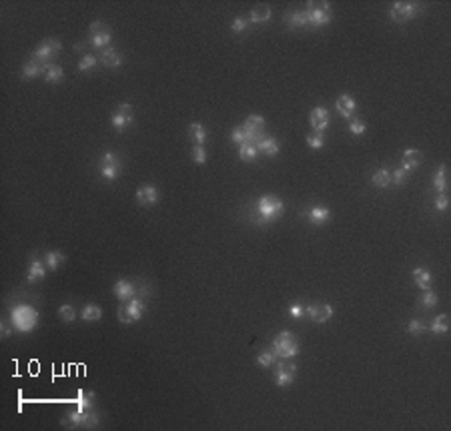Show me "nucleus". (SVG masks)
Wrapping results in <instances>:
<instances>
[{"label": "nucleus", "instance_id": "obj_40", "mask_svg": "<svg viewBox=\"0 0 451 431\" xmlns=\"http://www.w3.org/2000/svg\"><path fill=\"white\" fill-rule=\"evenodd\" d=\"M74 317H76V311H74L72 305H61V307H59V319H61V321L70 323Z\"/></svg>", "mask_w": 451, "mask_h": 431}, {"label": "nucleus", "instance_id": "obj_31", "mask_svg": "<svg viewBox=\"0 0 451 431\" xmlns=\"http://www.w3.org/2000/svg\"><path fill=\"white\" fill-rule=\"evenodd\" d=\"M44 80L46 82H61L63 80V76H65V72H63V68L59 67V65H48V67L44 68Z\"/></svg>", "mask_w": 451, "mask_h": 431}, {"label": "nucleus", "instance_id": "obj_37", "mask_svg": "<svg viewBox=\"0 0 451 431\" xmlns=\"http://www.w3.org/2000/svg\"><path fill=\"white\" fill-rule=\"evenodd\" d=\"M373 185L379 187V189H385L387 185H391V173L387 168H381L373 175Z\"/></svg>", "mask_w": 451, "mask_h": 431}, {"label": "nucleus", "instance_id": "obj_27", "mask_svg": "<svg viewBox=\"0 0 451 431\" xmlns=\"http://www.w3.org/2000/svg\"><path fill=\"white\" fill-rule=\"evenodd\" d=\"M257 155H259L257 145H253V142H245V145L239 147V159H241V161L251 163V161L257 159Z\"/></svg>", "mask_w": 451, "mask_h": 431}, {"label": "nucleus", "instance_id": "obj_11", "mask_svg": "<svg viewBox=\"0 0 451 431\" xmlns=\"http://www.w3.org/2000/svg\"><path fill=\"white\" fill-rule=\"evenodd\" d=\"M132 121H134L132 106H130L129 102H121V104L117 106V110L112 112V127H115L117 131H123V129L129 127Z\"/></svg>", "mask_w": 451, "mask_h": 431}, {"label": "nucleus", "instance_id": "obj_3", "mask_svg": "<svg viewBox=\"0 0 451 431\" xmlns=\"http://www.w3.org/2000/svg\"><path fill=\"white\" fill-rule=\"evenodd\" d=\"M10 319H12L14 327H16L18 331H22V333L33 331L34 327L38 325V313L34 311L33 307H29V305H18V307H12Z\"/></svg>", "mask_w": 451, "mask_h": 431}, {"label": "nucleus", "instance_id": "obj_12", "mask_svg": "<svg viewBox=\"0 0 451 431\" xmlns=\"http://www.w3.org/2000/svg\"><path fill=\"white\" fill-rule=\"evenodd\" d=\"M110 38H112V34L102 22H93V26H91V44L93 46L106 48L110 44Z\"/></svg>", "mask_w": 451, "mask_h": 431}, {"label": "nucleus", "instance_id": "obj_42", "mask_svg": "<svg viewBox=\"0 0 451 431\" xmlns=\"http://www.w3.org/2000/svg\"><path fill=\"white\" fill-rule=\"evenodd\" d=\"M407 177H409V168L401 165V168H397V170L391 175V183H393V185H403V183L407 181Z\"/></svg>", "mask_w": 451, "mask_h": 431}, {"label": "nucleus", "instance_id": "obj_30", "mask_svg": "<svg viewBox=\"0 0 451 431\" xmlns=\"http://www.w3.org/2000/svg\"><path fill=\"white\" fill-rule=\"evenodd\" d=\"M413 279H415L419 289H423V291L431 289V275H429V271H425V269L419 267V269L413 271Z\"/></svg>", "mask_w": 451, "mask_h": 431}, {"label": "nucleus", "instance_id": "obj_20", "mask_svg": "<svg viewBox=\"0 0 451 431\" xmlns=\"http://www.w3.org/2000/svg\"><path fill=\"white\" fill-rule=\"evenodd\" d=\"M76 409L78 411H87V409H95V393L93 391H78L76 393Z\"/></svg>", "mask_w": 451, "mask_h": 431}, {"label": "nucleus", "instance_id": "obj_49", "mask_svg": "<svg viewBox=\"0 0 451 431\" xmlns=\"http://www.w3.org/2000/svg\"><path fill=\"white\" fill-rule=\"evenodd\" d=\"M449 207V197L447 193H439V197L435 199V211H445Z\"/></svg>", "mask_w": 451, "mask_h": 431}, {"label": "nucleus", "instance_id": "obj_10", "mask_svg": "<svg viewBox=\"0 0 451 431\" xmlns=\"http://www.w3.org/2000/svg\"><path fill=\"white\" fill-rule=\"evenodd\" d=\"M98 168H100V175L108 181H115L119 175H121V161L115 153H104L100 157V163H98Z\"/></svg>", "mask_w": 451, "mask_h": 431}, {"label": "nucleus", "instance_id": "obj_50", "mask_svg": "<svg viewBox=\"0 0 451 431\" xmlns=\"http://www.w3.org/2000/svg\"><path fill=\"white\" fill-rule=\"evenodd\" d=\"M289 313H291V317L299 319V317H303V315H305V307H303V305H291Z\"/></svg>", "mask_w": 451, "mask_h": 431}, {"label": "nucleus", "instance_id": "obj_33", "mask_svg": "<svg viewBox=\"0 0 451 431\" xmlns=\"http://www.w3.org/2000/svg\"><path fill=\"white\" fill-rule=\"evenodd\" d=\"M431 331L437 333V335H443V333L449 331V317L447 315H437L431 323Z\"/></svg>", "mask_w": 451, "mask_h": 431}, {"label": "nucleus", "instance_id": "obj_45", "mask_svg": "<svg viewBox=\"0 0 451 431\" xmlns=\"http://www.w3.org/2000/svg\"><path fill=\"white\" fill-rule=\"evenodd\" d=\"M247 24H249V18H247V16H237V18L231 22V31H233V33H243V31L247 28Z\"/></svg>", "mask_w": 451, "mask_h": 431}, {"label": "nucleus", "instance_id": "obj_35", "mask_svg": "<svg viewBox=\"0 0 451 431\" xmlns=\"http://www.w3.org/2000/svg\"><path fill=\"white\" fill-rule=\"evenodd\" d=\"M433 187L439 191V193H445V189H447V179H445V165H441L437 170H435V175H433Z\"/></svg>", "mask_w": 451, "mask_h": 431}, {"label": "nucleus", "instance_id": "obj_18", "mask_svg": "<svg viewBox=\"0 0 451 431\" xmlns=\"http://www.w3.org/2000/svg\"><path fill=\"white\" fill-rule=\"evenodd\" d=\"M337 110H339L341 117H345V119H353L355 110H357V104H355L353 97H349V95H341V97L337 99Z\"/></svg>", "mask_w": 451, "mask_h": 431}, {"label": "nucleus", "instance_id": "obj_4", "mask_svg": "<svg viewBox=\"0 0 451 431\" xmlns=\"http://www.w3.org/2000/svg\"><path fill=\"white\" fill-rule=\"evenodd\" d=\"M305 12H307V24L309 26H325L333 18L329 2H309Z\"/></svg>", "mask_w": 451, "mask_h": 431}, {"label": "nucleus", "instance_id": "obj_36", "mask_svg": "<svg viewBox=\"0 0 451 431\" xmlns=\"http://www.w3.org/2000/svg\"><path fill=\"white\" fill-rule=\"evenodd\" d=\"M98 421H100V417L97 415L95 409L82 411V427H84V429H95V427H98Z\"/></svg>", "mask_w": 451, "mask_h": 431}, {"label": "nucleus", "instance_id": "obj_19", "mask_svg": "<svg viewBox=\"0 0 451 431\" xmlns=\"http://www.w3.org/2000/svg\"><path fill=\"white\" fill-rule=\"evenodd\" d=\"M257 151L267 155V157H277L279 153V142L273 136H263L261 140H257Z\"/></svg>", "mask_w": 451, "mask_h": 431}, {"label": "nucleus", "instance_id": "obj_16", "mask_svg": "<svg viewBox=\"0 0 451 431\" xmlns=\"http://www.w3.org/2000/svg\"><path fill=\"white\" fill-rule=\"evenodd\" d=\"M100 63L108 68H119L123 65V54L119 50H115L112 46H106L102 52H100Z\"/></svg>", "mask_w": 451, "mask_h": 431}, {"label": "nucleus", "instance_id": "obj_28", "mask_svg": "<svg viewBox=\"0 0 451 431\" xmlns=\"http://www.w3.org/2000/svg\"><path fill=\"white\" fill-rule=\"evenodd\" d=\"M44 263H40V261H36L34 259L31 267H29V281L31 283H36V281H42L44 279V275H46V269H44Z\"/></svg>", "mask_w": 451, "mask_h": 431}, {"label": "nucleus", "instance_id": "obj_44", "mask_svg": "<svg viewBox=\"0 0 451 431\" xmlns=\"http://www.w3.org/2000/svg\"><path fill=\"white\" fill-rule=\"evenodd\" d=\"M97 67V56H93V54H84L82 59H80V63H78V70H91V68Z\"/></svg>", "mask_w": 451, "mask_h": 431}, {"label": "nucleus", "instance_id": "obj_21", "mask_svg": "<svg viewBox=\"0 0 451 431\" xmlns=\"http://www.w3.org/2000/svg\"><path fill=\"white\" fill-rule=\"evenodd\" d=\"M285 22L289 24L291 28H305V26H309V24H307V12H305V10H297V12L285 14Z\"/></svg>", "mask_w": 451, "mask_h": 431}, {"label": "nucleus", "instance_id": "obj_2", "mask_svg": "<svg viewBox=\"0 0 451 431\" xmlns=\"http://www.w3.org/2000/svg\"><path fill=\"white\" fill-rule=\"evenodd\" d=\"M277 355V359H295L297 353H299V341L297 337L289 331L279 333L273 341V347H271Z\"/></svg>", "mask_w": 451, "mask_h": 431}, {"label": "nucleus", "instance_id": "obj_5", "mask_svg": "<svg viewBox=\"0 0 451 431\" xmlns=\"http://www.w3.org/2000/svg\"><path fill=\"white\" fill-rule=\"evenodd\" d=\"M145 299H138V297H132L129 299L125 305H121L119 307V321L121 323H134V321H138L140 317H143V313H145Z\"/></svg>", "mask_w": 451, "mask_h": 431}, {"label": "nucleus", "instance_id": "obj_14", "mask_svg": "<svg viewBox=\"0 0 451 431\" xmlns=\"http://www.w3.org/2000/svg\"><path fill=\"white\" fill-rule=\"evenodd\" d=\"M309 121H311V127H313L315 133H323V131L329 127V110H327L325 106L313 108Z\"/></svg>", "mask_w": 451, "mask_h": 431}, {"label": "nucleus", "instance_id": "obj_17", "mask_svg": "<svg viewBox=\"0 0 451 431\" xmlns=\"http://www.w3.org/2000/svg\"><path fill=\"white\" fill-rule=\"evenodd\" d=\"M112 291H115V295L121 299V301H129V299L134 297V293H136V287L127 281V279H119L117 283H115V287H112Z\"/></svg>", "mask_w": 451, "mask_h": 431}, {"label": "nucleus", "instance_id": "obj_23", "mask_svg": "<svg viewBox=\"0 0 451 431\" xmlns=\"http://www.w3.org/2000/svg\"><path fill=\"white\" fill-rule=\"evenodd\" d=\"M271 18V8L267 6V4H259V6H255L251 12H249V20L251 22H267Z\"/></svg>", "mask_w": 451, "mask_h": 431}, {"label": "nucleus", "instance_id": "obj_48", "mask_svg": "<svg viewBox=\"0 0 451 431\" xmlns=\"http://www.w3.org/2000/svg\"><path fill=\"white\" fill-rule=\"evenodd\" d=\"M423 331H425V325H423L419 319H413V321L407 325V333H409V335H421Z\"/></svg>", "mask_w": 451, "mask_h": 431}, {"label": "nucleus", "instance_id": "obj_25", "mask_svg": "<svg viewBox=\"0 0 451 431\" xmlns=\"http://www.w3.org/2000/svg\"><path fill=\"white\" fill-rule=\"evenodd\" d=\"M48 67V65H40V63H36V61H29L24 67H22V76L24 78H36L38 74H44V68Z\"/></svg>", "mask_w": 451, "mask_h": 431}, {"label": "nucleus", "instance_id": "obj_47", "mask_svg": "<svg viewBox=\"0 0 451 431\" xmlns=\"http://www.w3.org/2000/svg\"><path fill=\"white\" fill-rule=\"evenodd\" d=\"M231 138H233V142H237L239 147L245 145V142H247V134H245V131H243V127H237V129L231 133Z\"/></svg>", "mask_w": 451, "mask_h": 431}, {"label": "nucleus", "instance_id": "obj_38", "mask_svg": "<svg viewBox=\"0 0 451 431\" xmlns=\"http://www.w3.org/2000/svg\"><path fill=\"white\" fill-rule=\"evenodd\" d=\"M275 361H277V355H275L273 349L263 351L257 357V365H261V367H271V365H275Z\"/></svg>", "mask_w": 451, "mask_h": 431}, {"label": "nucleus", "instance_id": "obj_15", "mask_svg": "<svg viewBox=\"0 0 451 431\" xmlns=\"http://www.w3.org/2000/svg\"><path fill=\"white\" fill-rule=\"evenodd\" d=\"M305 313L315 321V323H325V321H329L331 319V315H333V307L331 305H309L307 309H305Z\"/></svg>", "mask_w": 451, "mask_h": 431}, {"label": "nucleus", "instance_id": "obj_8", "mask_svg": "<svg viewBox=\"0 0 451 431\" xmlns=\"http://www.w3.org/2000/svg\"><path fill=\"white\" fill-rule=\"evenodd\" d=\"M297 375V365L293 363V359H283L275 367V383L279 387H287L295 381Z\"/></svg>", "mask_w": 451, "mask_h": 431}, {"label": "nucleus", "instance_id": "obj_51", "mask_svg": "<svg viewBox=\"0 0 451 431\" xmlns=\"http://www.w3.org/2000/svg\"><path fill=\"white\" fill-rule=\"evenodd\" d=\"M8 335H10V329H8V327H2V339H6Z\"/></svg>", "mask_w": 451, "mask_h": 431}, {"label": "nucleus", "instance_id": "obj_43", "mask_svg": "<svg viewBox=\"0 0 451 431\" xmlns=\"http://www.w3.org/2000/svg\"><path fill=\"white\" fill-rule=\"evenodd\" d=\"M193 161L196 165H205L207 163V149H205V145H194L193 147Z\"/></svg>", "mask_w": 451, "mask_h": 431}, {"label": "nucleus", "instance_id": "obj_41", "mask_svg": "<svg viewBox=\"0 0 451 431\" xmlns=\"http://www.w3.org/2000/svg\"><path fill=\"white\" fill-rule=\"evenodd\" d=\"M307 145L311 147V149H323L325 147V136L323 133H309L307 134Z\"/></svg>", "mask_w": 451, "mask_h": 431}, {"label": "nucleus", "instance_id": "obj_32", "mask_svg": "<svg viewBox=\"0 0 451 431\" xmlns=\"http://www.w3.org/2000/svg\"><path fill=\"white\" fill-rule=\"evenodd\" d=\"M80 315H82L84 321H98V319L102 317V309L98 307L97 303H89V305L82 309Z\"/></svg>", "mask_w": 451, "mask_h": 431}, {"label": "nucleus", "instance_id": "obj_26", "mask_svg": "<svg viewBox=\"0 0 451 431\" xmlns=\"http://www.w3.org/2000/svg\"><path fill=\"white\" fill-rule=\"evenodd\" d=\"M63 425L68 429H76V427H82V411L74 409V411H68L65 417H63Z\"/></svg>", "mask_w": 451, "mask_h": 431}, {"label": "nucleus", "instance_id": "obj_29", "mask_svg": "<svg viewBox=\"0 0 451 431\" xmlns=\"http://www.w3.org/2000/svg\"><path fill=\"white\" fill-rule=\"evenodd\" d=\"M65 255L61 253V251H48L46 255H44V265L48 267L50 271H54V269H59V267L65 263Z\"/></svg>", "mask_w": 451, "mask_h": 431}, {"label": "nucleus", "instance_id": "obj_7", "mask_svg": "<svg viewBox=\"0 0 451 431\" xmlns=\"http://www.w3.org/2000/svg\"><path fill=\"white\" fill-rule=\"evenodd\" d=\"M61 50H63L61 40H57V38H48V40H44V42H42V44L33 52V61L40 63V65H50L48 61H50L52 56H57Z\"/></svg>", "mask_w": 451, "mask_h": 431}, {"label": "nucleus", "instance_id": "obj_46", "mask_svg": "<svg viewBox=\"0 0 451 431\" xmlns=\"http://www.w3.org/2000/svg\"><path fill=\"white\" fill-rule=\"evenodd\" d=\"M349 131H351V134H355V136L363 134L365 133V123L359 121V119H351V121H349Z\"/></svg>", "mask_w": 451, "mask_h": 431}, {"label": "nucleus", "instance_id": "obj_39", "mask_svg": "<svg viewBox=\"0 0 451 431\" xmlns=\"http://www.w3.org/2000/svg\"><path fill=\"white\" fill-rule=\"evenodd\" d=\"M419 303H421L423 309H433V307L437 305V295H435L431 289H427V291L423 293V297H419Z\"/></svg>", "mask_w": 451, "mask_h": 431}, {"label": "nucleus", "instance_id": "obj_1", "mask_svg": "<svg viewBox=\"0 0 451 431\" xmlns=\"http://www.w3.org/2000/svg\"><path fill=\"white\" fill-rule=\"evenodd\" d=\"M283 211H285V205H283V200L279 197L263 195L257 200V215H255L257 219H255V223L259 227H263L267 223H273V221H277L283 215Z\"/></svg>", "mask_w": 451, "mask_h": 431}, {"label": "nucleus", "instance_id": "obj_22", "mask_svg": "<svg viewBox=\"0 0 451 431\" xmlns=\"http://www.w3.org/2000/svg\"><path fill=\"white\" fill-rule=\"evenodd\" d=\"M329 217H331V213H329V209H325V207H313V209L307 213V219H309L313 225H323V223H327Z\"/></svg>", "mask_w": 451, "mask_h": 431}, {"label": "nucleus", "instance_id": "obj_6", "mask_svg": "<svg viewBox=\"0 0 451 431\" xmlns=\"http://www.w3.org/2000/svg\"><path fill=\"white\" fill-rule=\"evenodd\" d=\"M419 12H421V6L415 4V2H403V0H397V2H393L389 14H391V18H393L395 22L403 24V22L415 18Z\"/></svg>", "mask_w": 451, "mask_h": 431}, {"label": "nucleus", "instance_id": "obj_9", "mask_svg": "<svg viewBox=\"0 0 451 431\" xmlns=\"http://www.w3.org/2000/svg\"><path fill=\"white\" fill-rule=\"evenodd\" d=\"M243 131L247 134V142H253V145H257V140H261L265 134V119L261 117V114H251L247 121H245V125H243Z\"/></svg>", "mask_w": 451, "mask_h": 431}, {"label": "nucleus", "instance_id": "obj_24", "mask_svg": "<svg viewBox=\"0 0 451 431\" xmlns=\"http://www.w3.org/2000/svg\"><path fill=\"white\" fill-rule=\"evenodd\" d=\"M421 161H423V155L419 153L417 149H407L403 153V166H407L409 170H413L415 166L421 165Z\"/></svg>", "mask_w": 451, "mask_h": 431}, {"label": "nucleus", "instance_id": "obj_34", "mask_svg": "<svg viewBox=\"0 0 451 431\" xmlns=\"http://www.w3.org/2000/svg\"><path fill=\"white\" fill-rule=\"evenodd\" d=\"M189 134H191V138L194 140V145H205V140H207V131H205V127L199 125V123H193V125L189 127Z\"/></svg>", "mask_w": 451, "mask_h": 431}, {"label": "nucleus", "instance_id": "obj_13", "mask_svg": "<svg viewBox=\"0 0 451 431\" xmlns=\"http://www.w3.org/2000/svg\"><path fill=\"white\" fill-rule=\"evenodd\" d=\"M136 200L140 207H153L159 200V191L153 185H143L136 189Z\"/></svg>", "mask_w": 451, "mask_h": 431}]
</instances>
